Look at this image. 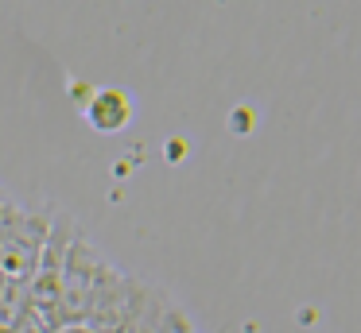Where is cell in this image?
Returning <instances> with one entry per match:
<instances>
[{
    "label": "cell",
    "instance_id": "obj_1",
    "mask_svg": "<svg viewBox=\"0 0 361 333\" xmlns=\"http://www.w3.org/2000/svg\"><path fill=\"white\" fill-rule=\"evenodd\" d=\"M74 232V217L59 213L55 209V221L47 229V240H43V256H39V268L32 275V287H27V299L24 306L32 310L35 318L43 322V329L55 333L59 329V294H63V263H66V248H71Z\"/></svg>",
    "mask_w": 361,
    "mask_h": 333
},
{
    "label": "cell",
    "instance_id": "obj_2",
    "mask_svg": "<svg viewBox=\"0 0 361 333\" xmlns=\"http://www.w3.org/2000/svg\"><path fill=\"white\" fill-rule=\"evenodd\" d=\"M105 256L97 252L86 240V232H74L71 248H66V263H63V294H59V329L63 325H82L86 318V302L94 291L97 268H102Z\"/></svg>",
    "mask_w": 361,
    "mask_h": 333
},
{
    "label": "cell",
    "instance_id": "obj_3",
    "mask_svg": "<svg viewBox=\"0 0 361 333\" xmlns=\"http://www.w3.org/2000/svg\"><path fill=\"white\" fill-rule=\"evenodd\" d=\"M86 120L97 132H121L133 120V105H128V97L121 89H102L94 93V101H86Z\"/></svg>",
    "mask_w": 361,
    "mask_h": 333
},
{
    "label": "cell",
    "instance_id": "obj_4",
    "mask_svg": "<svg viewBox=\"0 0 361 333\" xmlns=\"http://www.w3.org/2000/svg\"><path fill=\"white\" fill-rule=\"evenodd\" d=\"M55 333H109V329H90V325H63Z\"/></svg>",
    "mask_w": 361,
    "mask_h": 333
}]
</instances>
